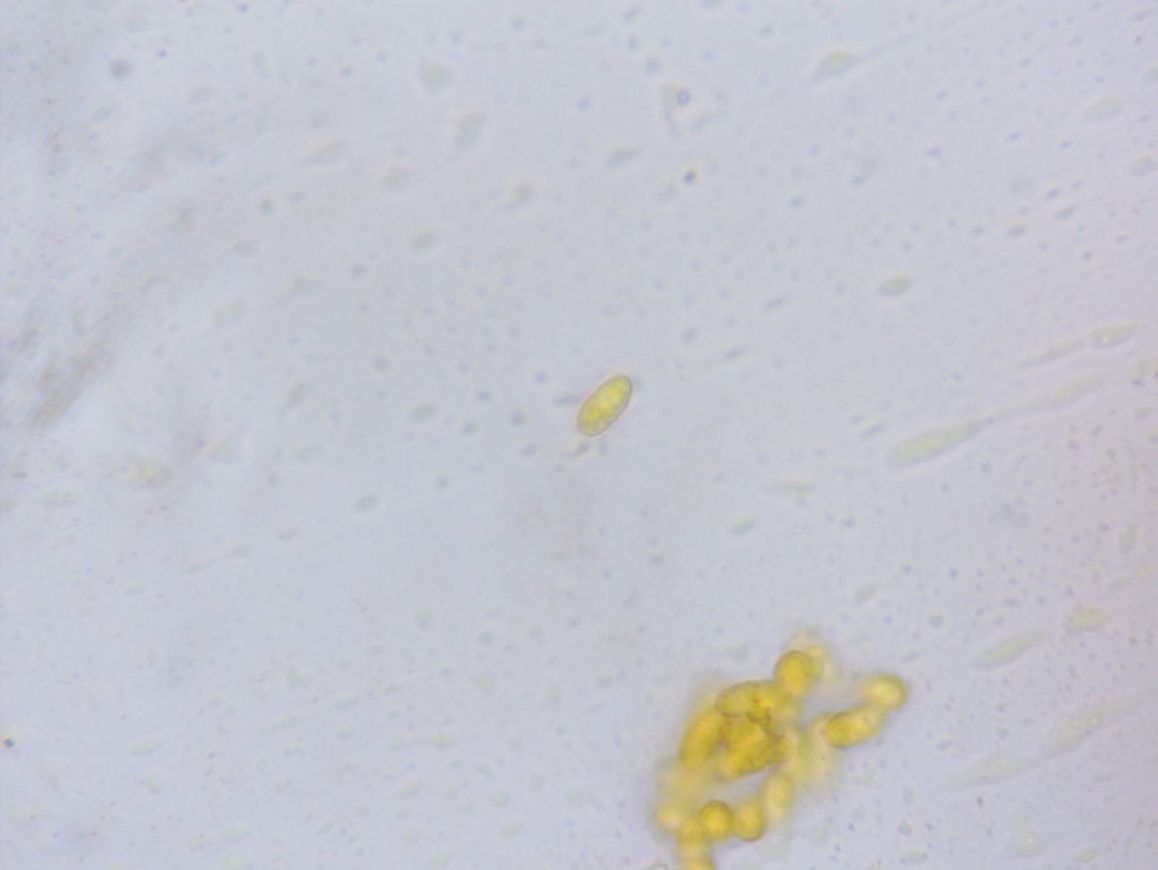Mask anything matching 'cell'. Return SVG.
I'll return each mask as SVG.
<instances>
[{
  "instance_id": "ba28073f",
  "label": "cell",
  "mask_w": 1158,
  "mask_h": 870,
  "mask_svg": "<svg viewBox=\"0 0 1158 870\" xmlns=\"http://www.w3.org/2000/svg\"><path fill=\"white\" fill-rule=\"evenodd\" d=\"M690 820L691 818H688L687 811L684 810V807L676 804V802L662 805V807L659 808L658 821L661 823L663 829L678 831L679 833L682 827Z\"/></svg>"
},
{
  "instance_id": "7a4b0ae2",
  "label": "cell",
  "mask_w": 1158,
  "mask_h": 870,
  "mask_svg": "<svg viewBox=\"0 0 1158 870\" xmlns=\"http://www.w3.org/2000/svg\"><path fill=\"white\" fill-rule=\"evenodd\" d=\"M717 711L726 717L749 719H784L791 714V698L768 682H747L724 691L718 697Z\"/></svg>"
},
{
  "instance_id": "277c9868",
  "label": "cell",
  "mask_w": 1158,
  "mask_h": 870,
  "mask_svg": "<svg viewBox=\"0 0 1158 870\" xmlns=\"http://www.w3.org/2000/svg\"><path fill=\"white\" fill-rule=\"evenodd\" d=\"M776 687L789 698L807 692L811 682V662L800 652L786 653L776 666Z\"/></svg>"
},
{
  "instance_id": "52a82bcc",
  "label": "cell",
  "mask_w": 1158,
  "mask_h": 870,
  "mask_svg": "<svg viewBox=\"0 0 1158 870\" xmlns=\"http://www.w3.org/2000/svg\"><path fill=\"white\" fill-rule=\"evenodd\" d=\"M697 823L704 837L711 840H724L733 831V814L727 805L721 804V802H710L701 810Z\"/></svg>"
},
{
  "instance_id": "6da1fadb",
  "label": "cell",
  "mask_w": 1158,
  "mask_h": 870,
  "mask_svg": "<svg viewBox=\"0 0 1158 870\" xmlns=\"http://www.w3.org/2000/svg\"><path fill=\"white\" fill-rule=\"evenodd\" d=\"M721 745L724 749L716 772L727 781L756 774L788 758L789 743L776 737L765 720L727 717Z\"/></svg>"
},
{
  "instance_id": "3957f363",
  "label": "cell",
  "mask_w": 1158,
  "mask_h": 870,
  "mask_svg": "<svg viewBox=\"0 0 1158 870\" xmlns=\"http://www.w3.org/2000/svg\"><path fill=\"white\" fill-rule=\"evenodd\" d=\"M726 716L718 711L701 714L691 724L684 743H682L681 758L684 765L690 769L703 766L723 742L724 724Z\"/></svg>"
},
{
  "instance_id": "8992f818",
  "label": "cell",
  "mask_w": 1158,
  "mask_h": 870,
  "mask_svg": "<svg viewBox=\"0 0 1158 870\" xmlns=\"http://www.w3.org/2000/svg\"><path fill=\"white\" fill-rule=\"evenodd\" d=\"M766 823H768V815L763 810V805L758 801H747L745 804L737 808L736 814L733 815V831L745 840V842H755L760 839L765 833Z\"/></svg>"
},
{
  "instance_id": "5b68a950",
  "label": "cell",
  "mask_w": 1158,
  "mask_h": 870,
  "mask_svg": "<svg viewBox=\"0 0 1158 870\" xmlns=\"http://www.w3.org/2000/svg\"><path fill=\"white\" fill-rule=\"evenodd\" d=\"M794 801V787L791 779L784 774H775L766 781L763 788V810L773 823L785 820Z\"/></svg>"
}]
</instances>
